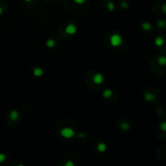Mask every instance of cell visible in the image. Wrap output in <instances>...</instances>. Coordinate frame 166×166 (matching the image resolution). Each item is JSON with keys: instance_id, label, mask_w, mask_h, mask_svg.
Instances as JSON below:
<instances>
[{"instance_id": "1", "label": "cell", "mask_w": 166, "mask_h": 166, "mask_svg": "<svg viewBox=\"0 0 166 166\" xmlns=\"http://www.w3.org/2000/svg\"><path fill=\"white\" fill-rule=\"evenodd\" d=\"M122 43V38L119 34H113L110 37V44L113 47L119 46Z\"/></svg>"}, {"instance_id": "2", "label": "cell", "mask_w": 166, "mask_h": 166, "mask_svg": "<svg viewBox=\"0 0 166 166\" xmlns=\"http://www.w3.org/2000/svg\"><path fill=\"white\" fill-rule=\"evenodd\" d=\"M60 133H61V134H62V136H63L64 138H67V139L72 138L76 134L75 130H72L71 128H69V127H65V128L62 129Z\"/></svg>"}, {"instance_id": "3", "label": "cell", "mask_w": 166, "mask_h": 166, "mask_svg": "<svg viewBox=\"0 0 166 166\" xmlns=\"http://www.w3.org/2000/svg\"><path fill=\"white\" fill-rule=\"evenodd\" d=\"M93 82L96 84H100L104 82V76L102 74L100 73H97L93 76Z\"/></svg>"}, {"instance_id": "4", "label": "cell", "mask_w": 166, "mask_h": 166, "mask_svg": "<svg viewBox=\"0 0 166 166\" xmlns=\"http://www.w3.org/2000/svg\"><path fill=\"white\" fill-rule=\"evenodd\" d=\"M66 33L67 34H70V35H72V34H75L76 33V27L75 25L73 24H69L67 25V27L66 28Z\"/></svg>"}, {"instance_id": "5", "label": "cell", "mask_w": 166, "mask_h": 166, "mask_svg": "<svg viewBox=\"0 0 166 166\" xmlns=\"http://www.w3.org/2000/svg\"><path fill=\"white\" fill-rule=\"evenodd\" d=\"M43 73H44V71H43V70H42L41 67H37V68H35V69H34V71H33L34 76H37V77H41V76H42Z\"/></svg>"}, {"instance_id": "6", "label": "cell", "mask_w": 166, "mask_h": 166, "mask_svg": "<svg viewBox=\"0 0 166 166\" xmlns=\"http://www.w3.org/2000/svg\"><path fill=\"white\" fill-rule=\"evenodd\" d=\"M144 99H145L147 101H152L155 99V95H153L151 93H147L144 95Z\"/></svg>"}, {"instance_id": "7", "label": "cell", "mask_w": 166, "mask_h": 166, "mask_svg": "<svg viewBox=\"0 0 166 166\" xmlns=\"http://www.w3.org/2000/svg\"><path fill=\"white\" fill-rule=\"evenodd\" d=\"M19 117V112L16 110H12L10 113V118L11 120H16Z\"/></svg>"}, {"instance_id": "8", "label": "cell", "mask_w": 166, "mask_h": 166, "mask_svg": "<svg viewBox=\"0 0 166 166\" xmlns=\"http://www.w3.org/2000/svg\"><path fill=\"white\" fill-rule=\"evenodd\" d=\"M155 44H156V46H163V44H164V39H163V37H157L155 39Z\"/></svg>"}, {"instance_id": "9", "label": "cell", "mask_w": 166, "mask_h": 166, "mask_svg": "<svg viewBox=\"0 0 166 166\" xmlns=\"http://www.w3.org/2000/svg\"><path fill=\"white\" fill-rule=\"evenodd\" d=\"M113 94V92L111 89H106V90H104L103 92V93H102V96L104 97V98H109V97H110Z\"/></svg>"}, {"instance_id": "10", "label": "cell", "mask_w": 166, "mask_h": 166, "mask_svg": "<svg viewBox=\"0 0 166 166\" xmlns=\"http://www.w3.org/2000/svg\"><path fill=\"white\" fill-rule=\"evenodd\" d=\"M157 61H158V63L160 65H161V66H164V65H166V57L165 56H163V55L160 56Z\"/></svg>"}, {"instance_id": "11", "label": "cell", "mask_w": 166, "mask_h": 166, "mask_svg": "<svg viewBox=\"0 0 166 166\" xmlns=\"http://www.w3.org/2000/svg\"><path fill=\"white\" fill-rule=\"evenodd\" d=\"M106 148H107V147H106V145H105V143H99L98 146H97V149H98V151L100 152H104V151L106 150Z\"/></svg>"}, {"instance_id": "12", "label": "cell", "mask_w": 166, "mask_h": 166, "mask_svg": "<svg viewBox=\"0 0 166 166\" xmlns=\"http://www.w3.org/2000/svg\"><path fill=\"white\" fill-rule=\"evenodd\" d=\"M142 28L144 30H146V31H149V30H151V28H152V24L148 22H143L142 24Z\"/></svg>"}, {"instance_id": "13", "label": "cell", "mask_w": 166, "mask_h": 166, "mask_svg": "<svg viewBox=\"0 0 166 166\" xmlns=\"http://www.w3.org/2000/svg\"><path fill=\"white\" fill-rule=\"evenodd\" d=\"M107 7H108L109 11H113V10H114V8H115V5H114V3H113L112 1H110L107 3Z\"/></svg>"}, {"instance_id": "14", "label": "cell", "mask_w": 166, "mask_h": 166, "mask_svg": "<svg viewBox=\"0 0 166 166\" xmlns=\"http://www.w3.org/2000/svg\"><path fill=\"white\" fill-rule=\"evenodd\" d=\"M157 26L160 28H163L166 27V23L164 20H158L157 21Z\"/></svg>"}, {"instance_id": "15", "label": "cell", "mask_w": 166, "mask_h": 166, "mask_svg": "<svg viewBox=\"0 0 166 166\" xmlns=\"http://www.w3.org/2000/svg\"><path fill=\"white\" fill-rule=\"evenodd\" d=\"M46 46L50 48H52L55 46V41L53 40V39H49L47 41H46Z\"/></svg>"}, {"instance_id": "16", "label": "cell", "mask_w": 166, "mask_h": 166, "mask_svg": "<svg viewBox=\"0 0 166 166\" xmlns=\"http://www.w3.org/2000/svg\"><path fill=\"white\" fill-rule=\"evenodd\" d=\"M121 127H122V130H127L130 129V125L127 123V122H122V125H121Z\"/></svg>"}, {"instance_id": "17", "label": "cell", "mask_w": 166, "mask_h": 166, "mask_svg": "<svg viewBox=\"0 0 166 166\" xmlns=\"http://www.w3.org/2000/svg\"><path fill=\"white\" fill-rule=\"evenodd\" d=\"M121 7H122V8H124V9H126V8L129 7V4L126 3V1H123V2L121 3Z\"/></svg>"}, {"instance_id": "18", "label": "cell", "mask_w": 166, "mask_h": 166, "mask_svg": "<svg viewBox=\"0 0 166 166\" xmlns=\"http://www.w3.org/2000/svg\"><path fill=\"white\" fill-rule=\"evenodd\" d=\"M160 129L163 130V131H166V122H164L160 124Z\"/></svg>"}, {"instance_id": "19", "label": "cell", "mask_w": 166, "mask_h": 166, "mask_svg": "<svg viewBox=\"0 0 166 166\" xmlns=\"http://www.w3.org/2000/svg\"><path fill=\"white\" fill-rule=\"evenodd\" d=\"M5 160H6V156L3 153H0V163L4 162Z\"/></svg>"}, {"instance_id": "20", "label": "cell", "mask_w": 166, "mask_h": 166, "mask_svg": "<svg viewBox=\"0 0 166 166\" xmlns=\"http://www.w3.org/2000/svg\"><path fill=\"white\" fill-rule=\"evenodd\" d=\"M65 165H66V166H74V163L71 160H67V163L65 164Z\"/></svg>"}, {"instance_id": "21", "label": "cell", "mask_w": 166, "mask_h": 166, "mask_svg": "<svg viewBox=\"0 0 166 166\" xmlns=\"http://www.w3.org/2000/svg\"><path fill=\"white\" fill-rule=\"evenodd\" d=\"M74 1L77 4H83L85 2V0H74Z\"/></svg>"}, {"instance_id": "22", "label": "cell", "mask_w": 166, "mask_h": 166, "mask_svg": "<svg viewBox=\"0 0 166 166\" xmlns=\"http://www.w3.org/2000/svg\"><path fill=\"white\" fill-rule=\"evenodd\" d=\"M161 9H162L163 12L165 13L166 14V3H164L163 5H162V7H161Z\"/></svg>"}, {"instance_id": "23", "label": "cell", "mask_w": 166, "mask_h": 166, "mask_svg": "<svg viewBox=\"0 0 166 166\" xmlns=\"http://www.w3.org/2000/svg\"><path fill=\"white\" fill-rule=\"evenodd\" d=\"M77 135L80 138H84L86 136V134L84 133H79V134H77Z\"/></svg>"}, {"instance_id": "24", "label": "cell", "mask_w": 166, "mask_h": 166, "mask_svg": "<svg viewBox=\"0 0 166 166\" xmlns=\"http://www.w3.org/2000/svg\"><path fill=\"white\" fill-rule=\"evenodd\" d=\"M2 13H3V8H2L1 7H0V15H1Z\"/></svg>"}, {"instance_id": "25", "label": "cell", "mask_w": 166, "mask_h": 166, "mask_svg": "<svg viewBox=\"0 0 166 166\" xmlns=\"http://www.w3.org/2000/svg\"><path fill=\"white\" fill-rule=\"evenodd\" d=\"M24 1H26V2H30V1H32V0H24Z\"/></svg>"}]
</instances>
